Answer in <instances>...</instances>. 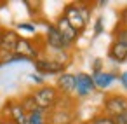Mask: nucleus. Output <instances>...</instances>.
I'll return each instance as SVG.
<instances>
[{
    "label": "nucleus",
    "instance_id": "1",
    "mask_svg": "<svg viewBox=\"0 0 127 124\" xmlns=\"http://www.w3.org/2000/svg\"><path fill=\"white\" fill-rule=\"evenodd\" d=\"M75 121V107L68 98H59L56 107L47 114V124H71Z\"/></svg>",
    "mask_w": 127,
    "mask_h": 124
},
{
    "label": "nucleus",
    "instance_id": "2",
    "mask_svg": "<svg viewBox=\"0 0 127 124\" xmlns=\"http://www.w3.org/2000/svg\"><path fill=\"white\" fill-rule=\"evenodd\" d=\"M30 94H32L37 108L45 110V112L47 110H52L56 107V103L59 101V98H61V94L58 93V89L52 87V86H40V87H37Z\"/></svg>",
    "mask_w": 127,
    "mask_h": 124
},
{
    "label": "nucleus",
    "instance_id": "3",
    "mask_svg": "<svg viewBox=\"0 0 127 124\" xmlns=\"http://www.w3.org/2000/svg\"><path fill=\"white\" fill-rule=\"evenodd\" d=\"M33 66H35L37 73H40L42 77L44 75H56V73L61 75V73H64V68H66V65L56 58H38L33 61Z\"/></svg>",
    "mask_w": 127,
    "mask_h": 124
},
{
    "label": "nucleus",
    "instance_id": "4",
    "mask_svg": "<svg viewBox=\"0 0 127 124\" xmlns=\"http://www.w3.org/2000/svg\"><path fill=\"white\" fill-rule=\"evenodd\" d=\"M103 110H104V115H108V117H117V115L124 114L127 110V96H124V94H110V96H106Z\"/></svg>",
    "mask_w": 127,
    "mask_h": 124
},
{
    "label": "nucleus",
    "instance_id": "5",
    "mask_svg": "<svg viewBox=\"0 0 127 124\" xmlns=\"http://www.w3.org/2000/svg\"><path fill=\"white\" fill-rule=\"evenodd\" d=\"M63 18H64V19L70 23V26H71L73 30H77L78 33L84 32L85 26H87V21H85V18H84V14H82V11H80V5H77V4H68V5L64 7Z\"/></svg>",
    "mask_w": 127,
    "mask_h": 124
},
{
    "label": "nucleus",
    "instance_id": "6",
    "mask_svg": "<svg viewBox=\"0 0 127 124\" xmlns=\"http://www.w3.org/2000/svg\"><path fill=\"white\" fill-rule=\"evenodd\" d=\"M26 115L28 114L25 112V108H23L19 100H9L4 105V108H2V117L11 119L14 124H25L26 122Z\"/></svg>",
    "mask_w": 127,
    "mask_h": 124
},
{
    "label": "nucleus",
    "instance_id": "7",
    "mask_svg": "<svg viewBox=\"0 0 127 124\" xmlns=\"http://www.w3.org/2000/svg\"><path fill=\"white\" fill-rule=\"evenodd\" d=\"M45 46L51 47L56 53H66L70 49V46L63 40V37L59 35V32L56 30L54 25H47V32H45Z\"/></svg>",
    "mask_w": 127,
    "mask_h": 124
},
{
    "label": "nucleus",
    "instance_id": "8",
    "mask_svg": "<svg viewBox=\"0 0 127 124\" xmlns=\"http://www.w3.org/2000/svg\"><path fill=\"white\" fill-rule=\"evenodd\" d=\"M38 47L35 46V42L33 40H28V39H19V42H18V46H16V51H14V54L16 56H19V58H23V60H26V61H35V60H38Z\"/></svg>",
    "mask_w": 127,
    "mask_h": 124
},
{
    "label": "nucleus",
    "instance_id": "9",
    "mask_svg": "<svg viewBox=\"0 0 127 124\" xmlns=\"http://www.w3.org/2000/svg\"><path fill=\"white\" fill-rule=\"evenodd\" d=\"M19 39L21 37L16 30H0V53L14 54Z\"/></svg>",
    "mask_w": 127,
    "mask_h": 124
},
{
    "label": "nucleus",
    "instance_id": "10",
    "mask_svg": "<svg viewBox=\"0 0 127 124\" xmlns=\"http://www.w3.org/2000/svg\"><path fill=\"white\" fill-rule=\"evenodd\" d=\"M96 89L92 75L89 73H77L75 75V93L78 96H89Z\"/></svg>",
    "mask_w": 127,
    "mask_h": 124
},
{
    "label": "nucleus",
    "instance_id": "11",
    "mask_svg": "<svg viewBox=\"0 0 127 124\" xmlns=\"http://www.w3.org/2000/svg\"><path fill=\"white\" fill-rule=\"evenodd\" d=\"M54 26H56V30L59 32V35L63 37V40H64L70 47H71V44H73V42L78 39V35H80L77 30H73V28L70 26V23H68L63 16H61V18H58V21H56V25H54Z\"/></svg>",
    "mask_w": 127,
    "mask_h": 124
},
{
    "label": "nucleus",
    "instance_id": "12",
    "mask_svg": "<svg viewBox=\"0 0 127 124\" xmlns=\"http://www.w3.org/2000/svg\"><path fill=\"white\" fill-rule=\"evenodd\" d=\"M56 89H58L59 94H64V96L75 93V75L73 73H61V75H58Z\"/></svg>",
    "mask_w": 127,
    "mask_h": 124
},
{
    "label": "nucleus",
    "instance_id": "13",
    "mask_svg": "<svg viewBox=\"0 0 127 124\" xmlns=\"http://www.w3.org/2000/svg\"><path fill=\"white\" fill-rule=\"evenodd\" d=\"M108 56L111 61H117V63H124L127 60V44L124 42H113L110 51H108Z\"/></svg>",
    "mask_w": 127,
    "mask_h": 124
},
{
    "label": "nucleus",
    "instance_id": "14",
    "mask_svg": "<svg viewBox=\"0 0 127 124\" xmlns=\"http://www.w3.org/2000/svg\"><path fill=\"white\" fill-rule=\"evenodd\" d=\"M117 75L115 73H110V72H97L92 75V80H94V86L96 89H106L110 87L113 82H115Z\"/></svg>",
    "mask_w": 127,
    "mask_h": 124
},
{
    "label": "nucleus",
    "instance_id": "15",
    "mask_svg": "<svg viewBox=\"0 0 127 124\" xmlns=\"http://www.w3.org/2000/svg\"><path fill=\"white\" fill-rule=\"evenodd\" d=\"M19 101H21V105H23V108H25V112H26V114H30V112H33V110H37V105H35V101H33L32 94L23 96Z\"/></svg>",
    "mask_w": 127,
    "mask_h": 124
},
{
    "label": "nucleus",
    "instance_id": "16",
    "mask_svg": "<svg viewBox=\"0 0 127 124\" xmlns=\"http://www.w3.org/2000/svg\"><path fill=\"white\" fill-rule=\"evenodd\" d=\"M115 40H117V42H124V44H127V28H124V26H117V28H115Z\"/></svg>",
    "mask_w": 127,
    "mask_h": 124
},
{
    "label": "nucleus",
    "instance_id": "17",
    "mask_svg": "<svg viewBox=\"0 0 127 124\" xmlns=\"http://www.w3.org/2000/svg\"><path fill=\"white\" fill-rule=\"evenodd\" d=\"M87 124H115V122H113V119L108 117V115H96V117L91 119Z\"/></svg>",
    "mask_w": 127,
    "mask_h": 124
},
{
    "label": "nucleus",
    "instance_id": "18",
    "mask_svg": "<svg viewBox=\"0 0 127 124\" xmlns=\"http://www.w3.org/2000/svg\"><path fill=\"white\" fill-rule=\"evenodd\" d=\"M104 32V25H103V18H96V23H94V35H101Z\"/></svg>",
    "mask_w": 127,
    "mask_h": 124
},
{
    "label": "nucleus",
    "instance_id": "19",
    "mask_svg": "<svg viewBox=\"0 0 127 124\" xmlns=\"http://www.w3.org/2000/svg\"><path fill=\"white\" fill-rule=\"evenodd\" d=\"M18 30H25V32L35 33V25H32V23H19L18 25Z\"/></svg>",
    "mask_w": 127,
    "mask_h": 124
},
{
    "label": "nucleus",
    "instance_id": "20",
    "mask_svg": "<svg viewBox=\"0 0 127 124\" xmlns=\"http://www.w3.org/2000/svg\"><path fill=\"white\" fill-rule=\"evenodd\" d=\"M120 23H118V26H124V28H127V7H124L122 11H120Z\"/></svg>",
    "mask_w": 127,
    "mask_h": 124
},
{
    "label": "nucleus",
    "instance_id": "21",
    "mask_svg": "<svg viewBox=\"0 0 127 124\" xmlns=\"http://www.w3.org/2000/svg\"><path fill=\"white\" fill-rule=\"evenodd\" d=\"M111 119H113L115 124H127V110H125L124 114L117 115V117H111Z\"/></svg>",
    "mask_w": 127,
    "mask_h": 124
},
{
    "label": "nucleus",
    "instance_id": "22",
    "mask_svg": "<svg viewBox=\"0 0 127 124\" xmlns=\"http://www.w3.org/2000/svg\"><path fill=\"white\" fill-rule=\"evenodd\" d=\"M101 65H103V61H101L99 58H96V61H94V65H92V70H94V73L101 72Z\"/></svg>",
    "mask_w": 127,
    "mask_h": 124
},
{
    "label": "nucleus",
    "instance_id": "23",
    "mask_svg": "<svg viewBox=\"0 0 127 124\" xmlns=\"http://www.w3.org/2000/svg\"><path fill=\"white\" fill-rule=\"evenodd\" d=\"M120 82H122L124 89H127V72H122L120 73Z\"/></svg>",
    "mask_w": 127,
    "mask_h": 124
},
{
    "label": "nucleus",
    "instance_id": "24",
    "mask_svg": "<svg viewBox=\"0 0 127 124\" xmlns=\"http://www.w3.org/2000/svg\"><path fill=\"white\" fill-rule=\"evenodd\" d=\"M30 79H32V80H35V82H38V84H42V82H44V77H42V75H37V73H32V75H30Z\"/></svg>",
    "mask_w": 127,
    "mask_h": 124
},
{
    "label": "nucleus",
    "instance_id": "25",
    "mask_svg": "<svg viewBox=\"0 0 127 124\" xmlns=\"http://www.w3.org/2000/svg\"><path fill=\"white\" fill-rule=\"evenodd\" d=\"M0 124H14L11 119H7V117H0Z\"/></svg>",
    "mask_w": 127,
    "mask_h": 124
},
{
    "label": "nucleus",
    "instance_id": "26",
    "mask_svg": "<svg viewBox=\"0 0 127 124\" xmlns=\"http://www.w3.org/2000/svg\"><path fill=\"white\" fill-rule=\"evenodd\" d=\"M44 124H47V122H44Z\"/></svg>",
    "mask_w": 127,
    "mask_h": 124
},
{
    "label": "nucleus",
    "instance_id": "27",
    "mask_svg": "<svg viewBox=\"0 0 127 124\" xmlns=\"http://www.w3.org/2000/svg\"><path fill=\"white\" fill-rule=\"evenodd\" d=\"M85 124H87V122H85Z\"/></svg>",
    "mask_w": 127,
    "mask_h": 124
}]
</instances>
